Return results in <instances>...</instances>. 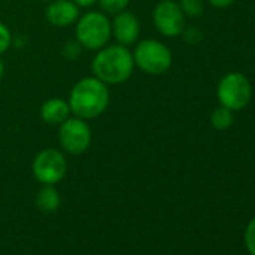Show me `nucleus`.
I'll return each mask as SVG.
<instances>
[{"label":"nucleus","mask_w":255,"mask_h":255,"mask_svg":"<svg viewBox=\"0 0 255 255\" xmlns=\"http://www.w3.org/2000/svg\"><path fill=\"white\" fill-rule=\"evenodd\" d=\"M132 51L120 44L105 45L92 60V74L107 86L122 84L134 74Z\"/></svg>","instance_id":"nucleus-1"},{"label":"nucleus","mask_w":255,"mask_h":255,"mask_svg":"<svg viewBox=\"0 0 255 255\" xmlns=\"http://www.w3.org/2000/svg\"><path fill=\"white\" fill-rule=\"evenodd\" d=\"M68 104L71 114L83 120H92L105 113L110 105V89L96 77H86L74 84Z\"/></svg>","instance_id":"nucleus-2"},{"label":"nucleus","mask_w":255,"mask_h":255,"mask_svg":"<svg viewBox=\"0 0 255 255\" xmlns=\"http://www.w3.org/2000/svg\"><path fill=\"white\" fill-rule=\"evenodd\" d=\"M75 38L78 44L92 51H98L108 45L111 38V21L107 14L90 11L77 20Z\"/></svg>","instance_id":"nucleus-3"},{"label":"nucleus","mask_w":255,"mask_h":255,"mask_svg":"<svg viewBox=\"0 0 255 255\" xmlns=\"http://www.w3.org/2000/svg\"><path fill=\"white\" fill-rule=\"evenodd\" d=\"M132 56L135 66L149 75L165 74L173 63V54L170 48L164 42L152 38L137 42Z\"/></svg>","instance_id":"nucleus-4"},{"label":"nucleus","mask_w":255,"mask_h":255,"mask_svg":"<svg viewBox=\"0 0 255 255\" xmlns=\"http://www.w3.org/2000/svg\"><path fill=\"white\" fill-rule=\"evenodd\" d=\"M216 93L222 107H227L231 111H239L249 104L252 98V87L243 74L230 72L219 81Z\"/></svg>","instance_id":"nucleus-5"},{"label":"nucleus","mask_w":255,"mask_h":255,"mask_svg":"<svg viewBox=\"0 0 255 255\" xmlns=\"http://www.w3.org/2000/svg\"><path fill=\"white\" fill-rule=\"evenodd\" d=\"M59 144L69 155H83L92 143V129L86 120L69 117L59 125Z\"/></svg>","instance_id":"nucleus-6"},{"label":"nucleus","mask_w":255,"mask_h":255,"mask_svg":"<svg viewBox=\"0 0 255 255\" xmlns=\"http://www.w3.org/2000/svg\"><path fill=\"white\" fill-rule=\"evenodd\" d=\"M68 171V162L65 155L57 149L41 150L32 164V173L42 185H56L62 182Z\"/></svg>","instance_id":"nucleus-7"},{"label":"nucleus","mask_w":255,"mask_h":255,"mask_svg":"<svg viewBox=\"0 0 255 255\" xmlns=\"http://www.w3.org/2000/svg\"><path fill=\"white\" fill-rule=\"evenodd\" d=\"M152 20L155 29L167 38H176L185 30V14L174 0H161L153 8Z\"/></svg>","instance_id":"nucleus-8"},{"label":"nucleus","mask_w":255,"mask_h":255,"mask_svg":"<svg viewBox=\"0 0 255 255\" xmlns=\"http://www.w3.org/2000/svg\"><path fill=\"white\" fill-rule=\"evenodd\" d=\"M111 36L117 41V44L125 47L135 44L140 38L138 18L129 11H123L114 15L111 21Z\"/></svg>","instance_id":"nucleus-9"},{"label":"nucleus","mask_w":255,"mask_h":255,"mask_svg":"<svg viewBox=\"0 0 255 255\" xmlns=\"http://www.w3.org/2000/svg\"><path fill=\"white\" fill-rule=\"evenodd\" d=\"M45 18L54 27H69L80 18V8L72 0H50Z\"/></svg>","instance_id":"nucleus-10"},{"label":"nucleus","mask_w":255,"mask_h":255,"mask_svg":"<svg viewBox=\"0 0 255 255\" xmlns=\"http://www.w3.org/2000/svg\"><path fill=\"white\" fill-rule=\"evenodd\" d=\"M41 117L45 123L59 126L71 117V108L68 101L60 98H50L41 107Z\"/></svg>","instance_id":"nucleus-11"},{"label":"nucleus","mask_w":255,"mask_h":255,"mask_svg":"<svg viewBox=\"0 0 255 255\" xmlns=\"http://www.w3.org/2000/svg\"><path fill=\"white\" fill-rule=\"evenodd\" d=\"M60 206V194L54 185H44L36 195V207L44 213H53Z\"/></svg>","instance_id":"nucleus-12"},{"label":"nucleus","mask_w":255,"mask_h":255,"mask_svg":"<svg viewBox=\"0 0 255 255\" xmlns=\"http://www.w3.org/2000/svg\"><path fill=\"white\" fill-rule=\"evenodd\" d=\"M210 122L215 129H219V131L228 129V128L233 125V111L228 110L227 107L219 105L218 108L213 110V113L210 116Z\"/></svg>","instance_id":"nucleus-13"},{"label":"nucleus","mask_w":255,"mask_h":255,"mask_svg":"<svg viewBox=\"0 0 255 255\" xmlns=\"http://www.w3.org/2000/svg\"><path fill=\"white\" fill-rule=\"evenodd\" d=\"M98 2H99V6L104 14L114 17V15L126 11L131 0H98Z\"/></svg>","instance_id":"nucleus-14"},{"label":"nucleus","mask_w":255,"mask_h":255,"mask_svg":"<svg viewBox=\"0 0 255 255\" xmlns=\"http://www.w3.org/2000/svg\"><path fill=\"white\" fill-rule=\"evenodd\" d=\"M180 9L185 14V17L197 18L204 11V2L203 0H180Z\"/></svg>","instance_id":"nucleus-15"},{"label":"nucleus","mask_w":255,"mask_h":255,"mask_svg":"<svg viewBox=\"0 0 255 255\" xmlns=\"http://www.w3.org/2000/svg\"><path fill=\"white\" fill-rule=\"evenodd\" d=\"M11 45H12V33L3 21H0V54H5Z\"/></svg>","instance_id":"nucleus-16"},{"label":"nucleus","mask_w":255,"mask_h":255,"mask_svg":"<svg viewBox=\"0 0 255 255\" xmlns=\"http://www.w3.org/2000/svg\"><path fill=\"white\" fill-rule=\"evenodd\" d=\"M245 246L251 255H255V218L248 224L245 230Z\"/></svg>","instance_id":"nucleus-17"},{"label":"nucleus","mask_w":255,"mask_h":255,"mask_svg":"<svg viewBox=\"0 0 255 255\" xmlns=\"http://www.w3.org/2000/svg\"><path fill=\"white\" fill-rule=\"evenodd\" d=\"M81 45L78 44V41H71V42H68L65 47H63V50H62V54L66 57V59H69V60H72V59H77L78 56H80V53H81Z\"/></svg>","instance_id":"nucleus-18"},{"label":"nucleus","mask_w":255,"mask_h":255,"mask_svg":"<svg viewBox=\"0 0 255 255\" xmlns=\"http://www.w3.org/2000/svg\"><path fill=\"white\" fill-rule=\"evenodd\" d=\"M207 2L212 6H216V8H227L234 2V0H207Z\"/></svg>","instance_id":"nucleus-19"},{"label":"nucleus","mask_w":255,"mask_h":255,"mask_svg":"<svg viewBox=\"0 0 255 255\" xmlns=\"http://www.w3.org/2000/svg\"><path fill=\"white\" fill-rule=\"evenodd\" d=\"M72 2L78 6V8H89V6H93L98 0H72Z\"/></svg>","instance_id":"nucleus-20"},{"label":"nucleus","mask_w":255,"mask_h":255,"mask_svg":"<svg viewBox=\"0 0 255 255\" xmlns=\"http://www.w3.org/2000/svg\"><path fill=\"white\" fill-rule=\"evenodd\" d=\"M3 74H5V65H3L2 60H0V80L3 78Z\"/></svg>","instance_id":"nucleus-21"},{"label":"nucleus","mask_w":255,"mask_h":255,"mask_svg":"<svg viewBox=\"0 0 255 255\" xmlns=\"http://www.w3.org/2000/svg\"><path fill=\"white\" fill-rule=\"evenodd\" d=\"M36 2H50V0H36Z\"/></svg>","instance_id":"nucleus-22"}]
</instances>
